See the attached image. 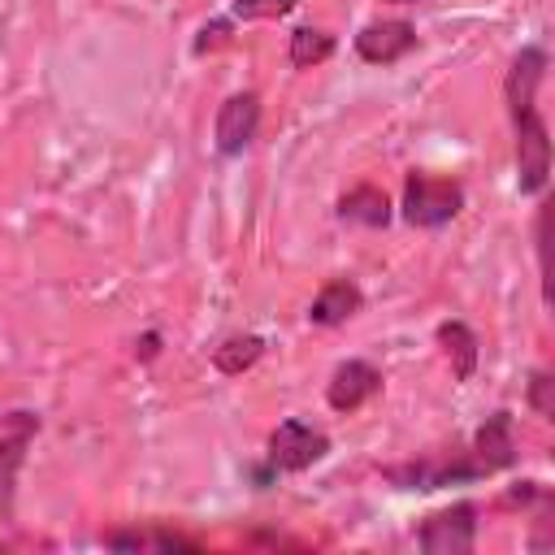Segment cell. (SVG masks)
I'll use <instances>...</instances> for the list:
<instances>
[{
	"instance_id": "cell-1",
	"label": "cell",
	"mask_w": 555,
	"mask_h": 555,
	"mask_svg": "<svg viewBox=\"0 0 555 555\" xmlns=\"http://www.w3.org/2000/svg\"><path fill=\"white\" fill-rule=\"evenodd\" d=\"M403 221L416 230H438L447 221H455L464 212V182L455 178H429L421 169H412L403 178V204H399Z\"/></svg>"
},
{
	"instance_id": "cell-2",
	"label": "cell",
	"mask_w": 555,
	"mask_h": 555,
	"mask_svg": "<svg viewBox=\"0 0 555 555\" xmlns=\"http://www.w3.org/2000/svg\"><path fill=\"white\" fill-rule=\"evenodd\" d=\"M382 477L399 490H442V486H464V481H477L481 473L473 468L468 451H425L416 460H403V464H386Z\"/></svg>"
},
{
	"instance_id": "cell-3",
	"label": "cell",
	"mask_w": 555,
	"mask_h": 555,
	"mask_svg": "<svg viewBox=\"0 0 555 555\" xmlns=\"http://www.w3.org/2000/svg\"><path fill=\"white\" fill-rule=\"evenodd\" d=\"M516 130V186L520 195H542L551 182V130L538 108L512 117Z\"/></svg>"
},
{
	"instance_id": "cell-4",
	"label": "cell",
	"mask_w": 555,
	"mask_h": 555,
	"mask_svg": "<svg viewBox=\"0 0 555 555\" xmlns=\"http://www.w3.org/2000/svg\"><path fill=\"white\" fill-rule=\"evenodd\" d=\"M325 455H330V434L308 425V421H299V416H286L269 434V464L278 473H308Z\"/></svg>"
},
{
	"instance_id": "cell-5",
	"label": "cell",
	"mask_w": 555,
	"mask_h": 555,
	"mask_svg": "<svg viewBox=\"0 0 555 555\" xmlns=\"http://www.w3.org/2000/svg\"><path fill=\"white\" fill-rule=\"evenodd\" d=\"M416 546L425 555H468L477 546V503H451L421 520Z\"/></svg>"
},
{
	"instance_id": "cell-6",
	"label": "cell",
	"mask_w": 555,
	"mask_h": 555,
	"mask_svg": "<svg viewBox=\"0 0 555 555\" xmlns=\"http://www.w3.org/2000/svg\"><path fill=\"white\" fill-rule=\"evenodd\" d=\"M260 130V95L256 91H234L225 95V104L217 108V121H212V139H217V152L221 156H243L251 147Z\"/></svg>"
},
{
	"instance_id": "cell-7",
	"label": "cell",
	"mask_w": 555,
	"mask_h": 555,
	"mask_svg": "<svg viewBox=\"0 0 555 555\" xmlns=\"http://www.w3.org/2000/svg\"><path fill=\"white\" fill-rule=\"evenodd\" d=\"M468 460H473V468L481 473V477H490V473H503V468H512L516 464V425H512V412H490L481 425H477V434H473V442H468Z\"/></svg>"
},
{
	"instance_id": "cell-8",
	"label": "cell",
	"mask_w": 555,
	"mask_h": 555,
	"mask_svg": "<svg viewBox=\"0 0 555 555\" xmlns=\"http://www.w3.org/2000/svg\"><path fill=\"white\" fill-rule=\"evenodd\" d=\"M351 43H356V56L360 61H369V65H395V61H403L416 48V26L403 22V17H382V22L360 26V35Z\"/></svg>"
},
{
	"instance_id": "cell-9",
	"label": "cell",
	"mask_w": 555,
	"mask_h": 555,
	"mask_svg": "<svg viewBox=\"0 0 555 555\" xmlns=\"http://www.w3.org/2000/svg\"><path fill=\"white\" fill-rule=\"evenodd\" d=\"M39 412L30 408H13V412H0V494H13V481L26 464V451L39 434Z\"/></svg>"
},
{
	"instance_id": "cell-10",
	"label": "cell",
	"mask_w": 555,
	"mask_h": 555,
	"mask_svg": "<svg viewBox=\"0 0 555 555\" xmlns=\"http://www.w3.org/2000/svg\"><path fill=\"white\" fill-rule=\"evenodd\" d=\"M546 65H551V56H546L542 43H525V48L512 56L507 78H503L507 117H516V113H525V108H538V87H542V78H546Z\"/></svg>"
},
{
	"instance_id": "cell-11",
	"label": "cell",
	"mask_w": 555,
	"mask_h": 555,
	"mask_svg": "<svg viewBox=\"0 0 555 555\" xmlns=\"http://www.w3.org/2000/svg\"><path fill=\"white\" fill-rule=\"evenodd\" d=\"M373 395H382V369L369 360H343L325 382V403L334 412H356Z\"/></svg>"
},
{
	"instance_id": "cell-12",
	"label": "cell",
	"mask_w": 555,
	"mask_h": 555,
	"mask_svg": "<svg viewBox=\"0 0 555 555\" xmlns=\"http://www.w3.org/2000/svg\"><path fill=\"white\" fill-rule=\"evenodd\" d=\"M364 308V291L351 282V278H330L317 295H312V304H308V325H343V321H351L356 312Z\"/></svg>"
},
{
	"instance_id": "cell-13",
	"label": "cell",
	"mask_w": 555,
	"mask_h": 555,
	"mask_svg": "<svg viewBox=\"0 0 555 555\" xmlns=\"http://www.w3.org/2000/svg\"><path fill=\"white\" fill-rule=\"evenodd\" d=\"M338 217L343 221H356V225H369V230H382L390 225L395 208H390V195L373 182H356L351 191L338 195Z\"/></svg>"
},
{
	"instance_id": "cell-14",
	"label": "cell",
	"mask_w": 555,
	"mask_h": 555,
	"mask_svg": "<svg viewBox=\"0 0 555 555\" xmlns=\"http://www.w3.org/2000/svg\"><path fill=\"white\" fill-rule=\"evenodd\" d=\"M434 338H438L442 356L451 360V373H455V382H473V373H477V360H481V343H477L473 325H468V321H442Z\"/></svg>"
},
{
	"instance_id": "cell-15",
	"label": "cell",
	"mask_w": 555,
	"mask_h": 555,
	"mask_svg": "<svg viewBox=\"0 0 555 555\" xmlns=\"http://www.w3.org/2000/svg\"><path fill=\"white\" fill-rule=\"evenodd\" d=\"M104 546L108 551H165V555H173V551L195 555L199 551L195 538L173 533V529H113V533H104Z\"/></svg>"
},
{
	"instance_id": "cell-16",
	"label": "cell",
	"mask_w": 555,
	"mask_h": 555,
	"mask_svg": "<svg viewBox=\"0 0 555 555\" xmlns=\"http://www.w3.org/2000/svg\"><path fill=\"white\" fill-rule=\"evenodd\" d=\"M260 356H264V338H260V334H230L225 343L212 347V369H217L221 377H238V373H247Z\"/></svg>"
},
{
	"instance_id": "cell-17",
	"label": "cell",
	"mask_w": 555,
	"mask_h": 555,
	"mask_svg": "<svg viewBox=\"0 0 555 555\" xmlns=\"http://www.w3.org/2000/svg\"><path fill=\"white\" fill-rule=\"evenodd\" d=\"M334 48H338V39H334L330 30H321V26H299V30H291V48H286V56H291L295 69H312V65L330 61Z\"/></svg>"
},
{
	"instance_id": "cell-18",
	"label": "cell",
	"mask_w": 555,
	"mask_h": 555,
	"mask_svg": "<svg viewBox=\"0 0 555 555\" xmlns=\"http://www.w3.org/2000/svg\"><path fill=\"white\" fill-rule=\"evenodd\" d=\"M533 243H538V273H542V295H546V304H551V199H542V204H538Z\"/></svg>"
},
{
	"instance_id": "cell-19",
	"label": "cell",
	"mask_w": 555,
	"mask_h": 555,
	"mask_svg": "<svg viewBox=\"0 0 555 555\" xmlns=\"http://www.w3.org/2000/svg\"><path fill=\"white\" fill-rule=\"evenodd\" d=\"M525 399H529V408H533L542 421H551V416H555V377H551L546 369H533V373H529V386H525Z\"/></svg>"
},
{
	"instance_id": "cell-20",
	"label": "cell",
	"mask_w": 555,
	"mask_h": 555,
	"mask_svg": "<svg viewBox=\"0 0 555 555\" xmlns=\"http://www.w3.org/2000/svg\"><path fill=\"white\" fill-rule=\"evenodd\" d=\"M299 0H234L230 13L243 17V22H260V17H286Z\"/></svg>"
},
{
	"instance_id": "cell-21",
	"label": "cell",
	"mask_w": 555,
	"mask_h": 555,
	"mask_svg": "<svg viewBox=\"0 0 555 555\" xmlns=\"http://www.w3.org/2000/svg\"><path fill=\"white\" fill-rule=\"evenodd\" d=\"M230 35V22L225 17H217V22H208L204 30H199V39H195V52H204V48H212V43H221Z\"/></svg>"
},
{
	"instance_id": "cell-22",
	"label": "cell",
	"mask_w": 555,
	"mask_h": 555,
	"mask_svg": "<svg viewBox=\"0 0 555 555\" xmlns=\"http://www.w3.org/2000/svg\"><path fill=\"white\" fill-rule=\"evenodd\" d=\"M134 356H139V360H156V356H160V334L147 330V334L134 343Z\"/></svg>"
},
{
	"instance_id": "cell-23",
	"label": "cell",
	"mask_w": 555,
	"mask_h": 555,
	"mask_svg": "<svg viewBox=\"0 0 555 555\" xmlns=\"http://www.w3.org/2000/svg\"><path fill=\"white\" fill-rule=\"evenodd\" d=\"M546 490L538 486V481H520L516 490H507V503H533V499H542Z\"/></svg>"
},
{
	"instance_id": "cell-24",
	"label": "cell",
	"mask_w": 555,
	"mask_h": 555,
	"mask_svg": "<svg viewBox=\"0 0 555 555\" xmlns=\"http://www.w3.org/2000/svg\"><path fill=\"white\" fill-rule=\"evenodd\" d=\"M390 4H416V0H390Z\"/></svg>"
}]
</instances>
